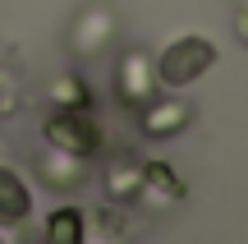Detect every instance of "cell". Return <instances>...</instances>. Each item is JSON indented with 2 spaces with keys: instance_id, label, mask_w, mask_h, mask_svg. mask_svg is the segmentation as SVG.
I'll return each mask as SVG.
<instances>
[{
  "instance_id": "6da1fadb",
  "label": "cell",
  "mask_w": 248,
  "mask_h": 244,
  "mask_svg": "<svg viewBox=\"0 0 248 244\" xmlns=\"http://www.w3.org/2000/svg\"><path fill=\"white\" fill-rule=\"evenodd\" d=\"M216 65V46L207 37H175L166 51L156 55V79L166 88H188L193 79H202Z\"/></svg>"
},
{
  "instance_id": "7a4b0ae2",
  "label": "cell",
  "mask_w": 248,
  "mask_h": 244,
  "mask_svg": "<svg viewBox=\"0 0 248 244\" xmlns=\"http://www.w3.org/2000/svg\"><path fill=\"white\" fill-rule=\"evenodd\" d=\"M42 138H46V147H60V152L83 157V162L101 152V125L88 111H55L42 125Z\"/></svg>"
},
{
  "instance_id": "3957f363",
  "label": "cell",
  "mask_w": 248,
  "mask_h": 244,
  "mask_svg": "<svg viewBox=\"0 0 248 244\" xmlns=\"http://www.w3.org/2000/svg\"><path fill=\"white\" fill-rule=\"evenodd\" d=\"M115 92H120V101H129V106L152 101V97H156V60H152L147 51L120 55V65H115Z\"/></svg>"
},
{
  "instance_id": "277c9868",
  "label": "cell",
  "mask_w": 248,
  "mask_h": 244,
  "mask_svg": "<svg viewBox=\"0 0 248 244\" xmlns=\"http://www.w3.org/2000/svg\"><path fill=\"white\" fill-rule=\"evenodd\" d=\"M138 125L147 138H175L193 125V106L184 97H152L138 106Z\"/></svg>"
},
{
  "instance_id": "5b68a950",
  "label": "cell",
  "mask_w": 248,
  "mask_h": 244,
  "mask_svg": "<svg viewBox=\"0 0 248 244\" xmlns=\"http://www.w3.org/2000/svg\"><path fill=\"white\" fill-rule=\"evenodd\" d=\"M184 198V180H179L175 171H170L166 162H142V194L138 203H152V208H170V203Z\"/></svg>"
},
{
  "instance_id": "8992f818",
  "label": "cell",
  "mask_w": 248,
  "mask_h": 244,
  "mask_svg": "<svg viewBox=\"0 0 248 244\" xmlns=\"http://www.w3.org/2000/svg\"><path fill=\"white\" fill-rule=\"evenodd\" d=\"M106 194H110V203H138V194H142V162L138 157H115L106 166Z\"/></svg>"
},
{
  "instance_id": "52a82bcc",
  "label": "cell",
  "mask_w": 248,
  "mask_h": 244,
  "mask_svg": "<svg viewBox=\"0 0 248 244\" xmlns=\"http://www.w3.org/2000/svg\"><path fill=\"white\" fill-rule=\"evenodd\" d=\"M28 212H32V194H28V184L18 180L9 166H0V221H5V226H18Z\"/></svg>"
},
{
  "instance_id": "ba28073f",
  "label": "cell",
  "mask_w": 248,
  "mask_h": 244,
  "mask_svg": "<svg viewBox=\"0 0 248 244\" xmlns=\"http://www.w3.org/2000/svg\"><path fill=\"white\" fill-rule=\"evenodd\" d=\"M42 240L46 244H83V240H88V221H83V212L74 208V203L55 208L51 217H46V226H42Z\"/></svg>"
},
{
  "instance_id": "9c48e42d",
  "label": "cell",
  "mask_w": 248,
  "mask_h": 244,
  "mask_svg": "<svg viewBox=\"0 0 248 244\" xmlns=\"http://www.w3.org/2000/svg\"><path fill=\"white\" fill-rule=\"evenodd\" d=\"M83 175H88L83 157H69V152H60V147H51V152L42 157V180L51 184V189H78Z\"/></svg>"
},
{
  "instance_id": "30bf717a",
  "label": "cell",
  "mask_w": 248,
  "mask_h": 244,
  "mask_svg": "<svg viewBox=\"0 0 248 244\" xmlns=\"http://www.w3.org/2000/svg\"><path fill=\"white\" fill-rule=\"evenodd\" d=\"M51 101L60 111H88L92 106V92H88V79L83 74H60L51 83Z\"/></svg>"
},
{
  "instance_id": "8fae6325",
  "label": "cell",
  "mask_w": 248,
  "mask_h": 244,
  "mask_svg": "<svg viewBox=\"0 0 248 244\" xmlns=\"http://www.w3.org/2000/svg\"><path fill=\"white\" fill-rule=\"evenodd\" d=\"M234 33H239V42H248V9H244L239 18H234Z\"/></svg>"
}]
</instances>
